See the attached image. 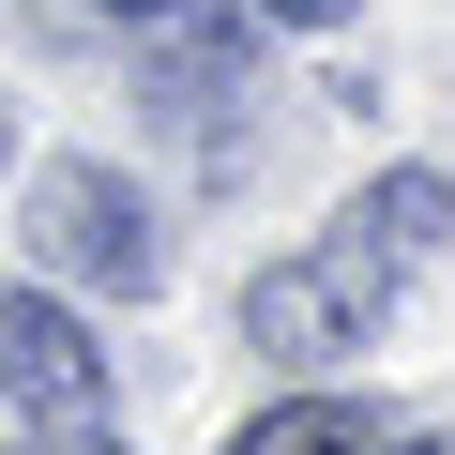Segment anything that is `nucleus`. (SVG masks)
Instances as JSON below:
<instances>
[{"label":"nucleus","mask_w":455,"mask_h":455,"mask_svg":"<svg viewBox=\"0 0 455 455\" xmlns=\"http://www.w3.org/2000/svg\"><path fill=\"white\" fill-rule=\"evenodd\" d=\"M379 304H395V274H379L364 243H319V259H274V274L243 289V349H274V364H334V349L379 334Z\"/></svg>","instance_id":"nucleus-1"},{"label":"nucleus","mask_w":455,"mask_h":455,"mask_svg":"<svg viewBox=\"0 0 455 455\" xmlns=\"http://www.w3.org/2000/svg\"><path fill=\"white\" fill-rule=\"evenodd\" d=\"M31 243H46V274L122 289V304L167 274V243H152V212H137V182H122V167H46V182H31Z\"/></svg>","instance_id":"nucleus-2"},{"label":"nucleus","mask_w":455,"mask_h":455,"mask_svg":"<svg viewBox=\"0 0 455 455\" xmlns=\"http://www.w3.org/2000/svg\"><path fill=\"white\" fill-rule=\"evenodd\" d=\"M0 410H46V425H92V410H107V349H92L46 289L0 304Z\"/></svg>","instance_id":"nucleus-3"},{"label":"nucleus","mask_w":455,"mask_h":455,"mask_svg":"<svg viewBox=\"0 0 455 455\" xmlns=\"http://www.w3.org/2000/svg\"><path fill=\"white\" fill-rule=\"evenodd\" d=\"M440 228H455V182H440V167H395V182H364L349 243H364L379 274H425V259H440Z\"/></svg>","instance_id":"nucleus-4"},{"label":"nucleus","mask_w":455,"mask_h":455,"mask_svg":"<svg viewBox=\"0 0 455 455\" xmlns=\"http://www.w3.org/2000/svg\"><path fill=\"white\" fill-rule=\"evenodd\" d=\"M228 455H364V410H349V395H289V410H259Z\"/></svg>","instance_id":"nucleus-5"},{"label":"nucleus","mask_w":455,"mask_h":455,"mask_svg":"<svg viewBox=\"0 0 455 455\" xmlns=\"http://www.w3.org/2000/svg\"><path fill=\"white\" fill-rule=\"evenodd\" d=\"M259 16H274V31H334L349 0H259Z\"/></svg>","instance_id":"nucleus-6"},{"label":"nucleus","mask_w":455,"mask_h":455,"mask_svg":"<svg viewBox=\"0 0 455 455\" xmlns=\"http://www.w3.org/2000/svg\"><path fill=\"white\" fill-rule=\"evenodd\" d=\"M364 455H440V440H364Z\"/></svg>","instance_id":"nucleus-7"},{"label":"nucleus","mask_w":455,"mask_h":455,"mask_svg":"<svg viewBox=\"0 0 455 455\" xmlns=\"http://www.w3.org/2000/svg\"><path fill=\"white\" fill-rule=\"evenodd\" d=\"M107 16H167V0H107Z\"/></svg>","instance_id":"nucleus-8"},{"label":"nucleus","mask_w":455,"mask_h":455,"mask_svg":"<svg viewBox=\"0 0 455 455\" xmlns=\"http://www.w3.org/2000/svg\"><path fill=\"white\" fill-rule=\"evenodd\" d=\"M76 455H107V440H76Z\"/></svg>","instance_id":"nucleus-9"}]
</instances>
